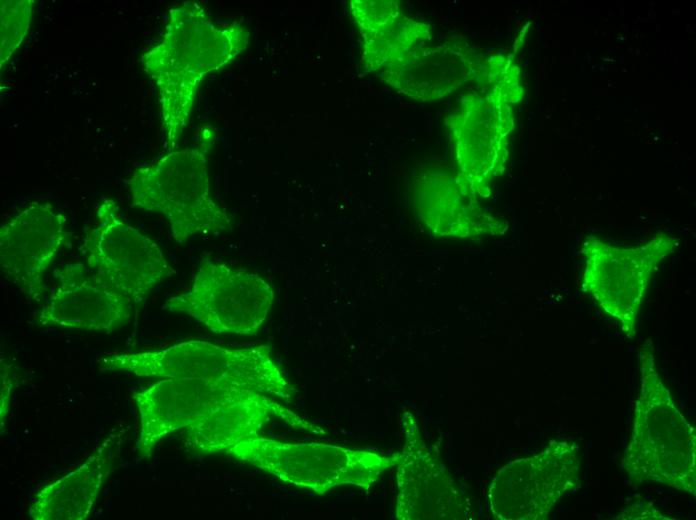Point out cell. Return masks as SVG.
<instances>
[{"label":"cell","mask_w":696,"mask_h":520,"mask_svg":"<svg viewBox=\"0 0 696 520\" xmlns=\"http://www.w3.org/2000/svg\"><path fill=\"white\" fill-rule=\"evenodd\" d=\"M249 43L244 25L216 24L198 2L170 9L162 38L141 57L157 87L168 152L178 147L203 78L230 63Z\"/></svg>","instance_id":"obj_1"},{"label":"cell","mask_w":696,"mask_h":520,"mask_svg":"<svg viewBox=\"0 0 696 520\" xmlns=\"http://www.w3.org/2000/svg\"><path fill=\"white\" fill-rule=\"evenodd\" d=\"M638 361L640 393L622 469L636 484H663L695 497V428L678 409L660 377L651 339L641 346Z\"/></svg>","instance_id":"obj_2"},{"label":"cell","mask_w":696,"mask_h":520,"mask_svg":"<svg viewBox=\"0 0 696 520\" xmlns=\"http://www.w3.org/2000/svg\"><path fill=\"white\" fill-rule=\"evenodd\" d=\"M216 139L213 127H203L194 145L169 151L136 169L127 180L131 207L163 215L177 243L233 228L232 216L213 199L210 189L208 161Z\"/></svg>","instance_id":"obj_3"},{"label":"cell","mask_w":696,"mask_h":520,"mask_svg":"<svg viewBox=\"0 0 696 520\" xmlns=\"http://www.w3.org/2000/svg\"><path fill=\"white\" fill-rule=\"evenodd\" d=\"M97 366L100 371H123L139 377L226 382L288 402L297 392L265 345L230 349L192 340L159 350L109 353Z\"/></svg>","instance_id":"obj_4"},{"label":"cell","mask_w":696,"mask_h":520,"mask_svg":"<svg viewBox=\"0 0 696 520\" xmlns=\"http://www.w3.org/2000/svg\"><path fill=\"white\" fill-rule=\"evenodd\" d=\"M225 453L317 494L343 485L368 490L396 461L395 453L383 455L323 443H288L259 434L237 442Z\"/></svg>","instance_id":"obj_5"},{"label":"cell","mask_w":696,"mask_h":520,"mask_svg":"<svg viewBox=\"0 0 696 520\" xmlns=\"http://www.w3.org/2000/svg\"><path fill=\"white\" fill-rule=\"evenodd\" d=\"M518 74L513 66L486 95H465L445 120L461 170L459 186L471 196H487L490 179L503 169L506 139L513 128L510 103L522 95Z\"/></svg>","instance_id":"obj_6"},{"label":"cell","mask_w":696,"mask_h":520,"mask_svg":"<svg viewBox=\"0 0 696 520\" xmlns=\"http://www.w3.org/2000/svg\"><path fill=\"white\" fill-rule=\"evenodd\" d=\"M678 245V239L664 233L633 247L614 246L593 236L582 243L583 290L621 325L627 338L635 336L639 310L652 273Z\"/></svg>","instance_id":"obj_7"},{"label":"cell","mask_w":696,"mask_h":520,"mask_svg":"<svg viewBox=\"0 0 696 520\" xmlns=\"http://www.w3.org/2000/svg\"><path fill=\"white\" fill-rule=\"evenodd\" d=\"M273 299L272 287L258 274L204 258L190 288L163 309L186 314L215 334L256 335Z\"/></svg>","instance_id":"obj_8"},{"label":"cell","mask_w":696,"mask_h":520,"mask_svg":"<svg viewBox=\"0 0 696 520\" xmlns=\"http://www.w3.org/2000/svg\"><path fill=\"white\" fill-rule=\"evenodd\" d=\"M88 268L106 284L126 296L134 308L175 273L151 238L129 225L113 199L104 198L96 210V223L80 247Z\"/></svg>","instance_id":"obj_9"},{"label":"cell","mask_w":696,"mask_h":520,"mask_svg":"<svg viewBox=\"0 0 696 520\" xmlns=\"http://www.w3.org/2000/svg\"><path fill=\"white\" fill-rule=\"evenodd\" d=\"M579 447L553 441L537 454L513 460L492 479L487 509L499 520H543L578 484Z\"/></svg>","instance_id":"obj_10"},{"label":"cell","mask_w":696,"mask_h":520,"mask_svg":"<svg viewBox=\"0 0 696 520\" xmlns=\"http://www.w3.org/2000/svg\"><path fill=\"white\" fill-rule=\"evenodd\" d=\"M403 447L395 452L398 520H464L471 504L444 464L426 445L414 414L400 420Z\"/></svg>","instance_id":"obj_11"},{"label":"cell","mask_w":696,"mask_h":520,"mask_svg":"<svg viewBox=\"0 0 696 520\" xmlns=\"http://www.w3.org/2000/svg\"><path fill=\"white\" fill-rule=\"evenodd\" d=\"M510 57L496 55L486 62L469 45L447 41L415 46L380 73L398 93L420 101L438 100L467 82L493 83L508 67Z\"/></svg>","instance_id":"obj_12"},{"label":"cell","mask_w":696,"mask_h":520,"mask_svg":"<svg viewBox=\"0 0 696 520\" xmlns=\"http://www.w3.org/2000/svg\"><path fill=\"white\" fill-rule=\"evenodd\" d=\"M254 392L231 383L193 378H164L136 392L133 398L140 417L137 448L141 458L149 456L169 433Z\"/></svg>","instance_id":"obj_13"},{"label":"cell","mask_w":696,"mask_h":520,"mask_svg":"<svg viewBox=\"0 0 696 520\" xmlns=\"http://www.w3.org/2000/svg\"><path fill=\"white\" fill-rule=\"evenodd\" d=\"M70 237L63 213L47 202L31 203L0 228L2 273L27 298L40 302L46 272Z\"/></svg>","instance_id":"obj_14"},{"label":"cell","mask_w":696,"mask_h":520,"mask_svg":"<svg viewBox=\"0 0 696 520\" xmlns=\"http://www.w3.org/2000/svg\"><path fill=\"white\" fill-rule=\"evenodd\" d=\"M55 284L37 316L41 326L111 332L125 325L134 306L87 265L70 262L54 270Z\"/></svg>","instance_id":"obj_15"},{"label":"cell","mask_w":696,"mask_h":520,"mask_svg":"<svg viewBox=\"0 0 696 520\" xmlns=\"http://www.w3.org/2000/svg\"><path fill=\"white\" fill-rule=\"evenodd\" d=\"M271 418L282 419L292 427L323 433L321 428L282 406L269 395L256 391L189 425L184 429L186 441L193 449L201 452H225L237 442L258 435L259 430Z\"/></svg>","instance_id":"obj_16"},{"label":"cell","mask_w":696,"mask_h":520,"mask_svg":"<svg viewBox=\"0 0 696 520\" xmlns=\"http://www.w3.org/2000/svg\"><path fill=\"white\" fill-rule=\"evenodd\" d=\"M124 431L111 433L76 470L43 487L29 508L33 520H84L120 452Z\"/></svg>","instance_id":"obj_17"},{"label":"cell","mask_w":696,"mask_h":520,"mask_svg":"<svg viewBox=\"0 0 696 520\" xmlns=\"http://www.w3.org/2000/svg\"><path fill=\"white\" fill-rule=\"evenodd\" d=\"M350 13L362 37V64L382 71L416 46L430 40V25L403 14L397 0H352Z\"/></svg>","instance_id":"obj_18"},{"label":"cell","mask_w":696,"mask_h":520,"mask_svg":"<svg viewBox=\"0 0 696 520\" xmlns=\"http://www.w3.org/2000/svg\"><path fill=\"white\" fill-rule=\"evenodd\" d=\"M0 3V65L3 69L28 33L34 1L2 0Z\"/></svg>","instance_id":"obj_19"},{"label":"cell","mask_w":696,"mask_h":520,"mask_svg":"<svg viewBox=\"0 0 696 520\" xmlns=\"http://www.w3.org/2000/svg\"><path fill=\"white\" fill-rule=\"evenodd\" d=\"M1 431L3 432L5 421L9 412L11 393L13 388V373L11 366L1 358Z\"/></svg>","instance_id":"obj_20"},{"label":"cell","mask_w":696,"mask_h":520,"mask_svg":"<svg viewBox=\"0 0 696 520\" xmlns=\"http://www.w3.org/2000/svg\"><path fill=\"white\" fill-rule=\"evenodd\" d=\"M637 510L639 512H634V511H625L618 516L615 517V519H670L668 517H665L661 512L657 511L656 509L652 508H646V507H637Z\"/></svg>","instance_id":"obj_21"}]
</instances>
